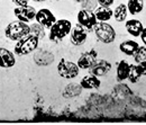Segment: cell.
<instances>
[{
	"mask_svg": "<svg viewBox=\"0 0 146 125\" xmlns=\"http://www.w3.org/2000/svg\"><path fill=\"white\" fill-rule=\"evenodd\" d=\"M14 14L17 17L18 20L24 21V23H28L32 21L33 19H35V15H36V10L34 7L32 6H17L14 9Z\"/></svg>",
	"mask_w": 146,
	"mask_h": 125,
	"instance_id": "obj_7",
	"label": "cell"
},
{
	"mask_svg": "<svg viewBox=\"0 0 146 125\" xmlns=\"http://www.w3.org/2000/svg\"><path fill=\"white\" fill-rule=\"evenodd\" d=\"M35 19L38 24H40L42 26H44L45 28H51V26L56 21V18L53 15V13L50 9L43 8L36 11Z\"/></svg>",
	"mask_w": 146,
	"mask_h": 125,
	"instance_id": "obj_8",
	"label": "cell"
},
{
	"mask_svg": "<svg viewBox=\"0 0 146 125\" xmlns=\"http://www.w3.org/2000/svg\"><path fill=\"white\" fill-rule=\"evenodd\" d=\"M82 89H98L101 85L100 80L98 79V77L93 76V74H89L82 78L81 82H80Z\"/></svg>",
	"mask_w": 146,
	"mask_h": 125,
	"instance_id": "obj_14",
	"label": "cell"
},
{
	"mask_svg": "<svg viewBox=\"0 0 146 125\" xmlns=\"http://www.w3.org/2000/svg\"><path fill=\"white\" fill-rule=\"evenodd\" d=\"M15 63H16V59L14 53L7 49L0 47V67L8 69V68H13Z\"/></svg>",
	"mask_w": 146,
	"mask_h": 125,
	"instance_id": "obj_13",
	"label": "cell"
},
{
	"mask_svg": "<svg viewBox=\"0 0 146 125\" xmlns=\"http://www.w3.org/2000/svg\"><path fill=\"white\" fill-rule=\"evenodd\" d=\"M72 1H74V2H81L82 0H72Z\"/></svg>",
	"mask_w": 146,
	"mask_h": 125,
	"instance_id": "obj_31",
	"label": "cell"
},
{
	"mask_svg": "<svg viewBox=\"0 0 146 125\" xmlns=\"http://www.w3.org/2000/svg\"><path fill=\"white\" fill-rule=\"evenodd\" d=\"M144 8V0H128L127 9L131 15L139 14Z\"/></svg>",
	"mask_w": 146,
	"mask_h": 125,
	"instance_id": "obj_20",
	"label": "cell"
},
{
	"mask_svg": "<svg viewBox=\"0 0 146 125\" xmlns=\"http://www.w3.org/2000/svg\"><path fill=\"white\" fill-rule=\"evenodd\" d=\"M111 70V63L106 60H97L96 63L90 68V73L96 77H104Z\"/></svg>",
	"mask_w": 146,
	"mask_h": 125,
	"instance_id": "obj_12",
	"label": "cell"
},
{
	"mask_svg": "<svg viewBox=\"0 0 146 125\" xmlns=\"http://www.w3.org/2000/svg\"><path fill=\"white\" fill-rule=\"evenodd\" d=\"M99 6H104V7H110L115 0H97Z\"/></svg>",
	"mask_w": 146,
	"mask_h": 125,
	"instance_id": "obj_27",
	"label": "cell"
},
{
	"mask_svg": "<svg viewBox=\"0 0 146 125\" xmlns=\"http://www.w3.org/2000/svg\"><path fill=\"white\" fill-rule=\"evenodd\" d=\"M76 18H78V23L88 31H92L94 28V26L97 25V23H98L97 18L94 16V13L86 10V9L80 10L78 13V17Z\"/></svg>",
	"mask_w": 146,
	"mask_h": 125,
	"instance_id": "obj_6",
	"label": "cell"
},
{
	"mask_svg": "<svg viewBox=\"0 0 146 125\" xmlns=\"http://www.w3.org/2000/svg\"><path fill=\"white\" fill-rule=\"evenodd\" d=\"M138 43L136 41H131V39H128V41H125L123 42L120 45H119V49L120 51L126 55H129V56H133L134 53L136 52V50L138 49Z\"/></svg>",
	"mask_w": 146,
	"mask_h": 125,
	"instance_id": "obj_17",
	"label": "cell"
},
{
	"mask_svg": "<svg viewBox=\"0 0 146 125\" xmlns=\"http://www.w3.org/2000/svg\"><path fill=\"white\" fill-rule=\"evenodd\" d=\"M54 54L47 50H37L34 54V61L39 67H47L54 62Z\"/></svg>",
	"mask_w": 146,
	"mask_h": 125,
	"instance_id": "obj_11",
	"label": "cell"
},
{
	"mask_svg": "<svg viewBox=\"0 0 146 125\" xmlns=\"http://www.w3.org/2000/svg\"><path fill=\"white\" fill-rule=\"evenodd\" d=\"M142 74L138 70V67L137 66H134V64H130V68H129V73H128V80L133 84H136L139 81Z\"/></svg>",
	"mask_w": 146,
	"mask_h": 125,
	"instance_id": "obj_22",
	"label": "cell"
},
{
	"mask_svg": "<svg viewBox=\"0 0 146 125\" xmlns=\"http://www.w3.org/2000/svg\"><path fill=\"white\" fill-rule=\"evenodd\" d=\"M33 1H35V2H44V1H46V0H33Z\"/></svg>",
	"mask_w": 146,
	"mask_h": 125,
	"instance_id": "obj_30",
	"label": "cell"
},
{
	"mask_svg": "<svg viewBox=\"0 0 146 125\" xmlns=\"http://www.w3.org/2000/svg\"><path fill=\"white\" fill-rule=\"evenodd\" d=\"M93 13L98 21H108L113 15V11L110 9V7H104V6L97 7Z\"/></svg>",
	"mask_w": 146,
	"mask_h": 125,
	"instance_id": "obj_16",
	"label": "cell"
},
{
	"mask_svg": "<svg viewBox=\"0 0 146 125\" xmlns=\"http://www.w3.org/2000/svg\"><path fill=\"white\" fill-rule=\"evenodd\" d=\"M137 67H138V70L141 72V74H142V76H146V60L145 61L139 62V63L137 64Z\"/></svg>",
	"mask_w": 146,
	"mask_h": 125,
	"instance_id": "obj_26",
	"label": "cell"
},
{
	"mask_svg": "<svg viewBox=\"0 0 146 125\" xmlns=\"http://www.w3.org/2000/svg\"><path fill=\"white\" fill-rule=\"evenodd\" d=\"M29 33H31V27L27 25V23L20 20L10 23L5 29V35L11 41H19L20 38L28 35Z\"/></svg>",
	"mask_w": 146,
	"mask_h": 125,
	"instance_id": "obj_3",
	"label": "cell"
},
{
	"mask_svg": "<svg viewBox=\"0 0 146 125\" xmlns=\"http://www.w3.org/2000/svg\"><path fill=\"white\" fill-rule=\"evenodd\" d=\"M94 33L97 38L105 43V44H110L115 41L116 38V31L115 28L109 25L107 21H100V23H97V25L94 26Z\"/></svg>",
	"mask_w": 146,
	"mask_h": 125,
	"instance_id": "obj_4",
	"label": "cell"
},
{
	"mask_svg": "<svg viewBox=\"0 0 146 125\" xmlns=\"http://www.w3.org/2000/svg\"><path fill=\"white\" fill-rule=\"evenodd\" d=\"M81 6H82V9L94 11V9L98 7V1L97 0H82Z\"/></svg>",
	"mask_w": 146,
	"mask_h": 125,
	"instance_id": "obj_25",
	"label": "cell"
},
{
	"mask_svg": "<svg viewBox=\"0 0 146 125\" xmlns=\"http://www.w3.org/2000/svg\"><path fill=\"white\" fill-rule=\"evenodd\" d=\"M127 14H128V9L127 6L124 5V3H120L116 7V9L113 10V17L117 21H125V19L127 18Z\"/></svg>",
	"mask_w": 146,
	"mask_h": 125,
	"instance_id": "obj_21",
	"label": "cell"
},
{
	"mask_svg": "<svg viewBox=\"0 0 146 125\" xmlns=\"http://www.w3.org/2000/svg\"><path fill=\"white\" fill-rule=\"evenodd\" d=\"M134 60L135 62L139 63L142 61H145L146 60V47L145 46H138V49L136 50V52L134 53Z\"/></svg>",
	"mask_w": 146,
	"mask_h": 125,
	"instance_id": "obj_24",
	"label": "cell"
},
{
	"mask_svg": "<svg viewBox=\"0 0 146 125\" xmlns=\"http://www.w3.org/2000/svg\"><path fill=\"white\" fill-rule=\"evenodd\" d=\"M129 68H130V64L128 63L127 61H125V60H121L118 63V66H117V80L119 82L126 80L128 78Z\"/></svg>",
	"mask_w": 146,
	"mask_h": 125,
	"instance_id": "obj_18",
	"label": "cell"
},
{
	"mask_svg": "<svg viewBox=\"0 0 146 125\" xmlns=\"http://www.w3.org/2000/svg\"><path fill=\"white\" fill-rule=\"evenodd\" d=\"M29 27H31V34L37 36L39 39H42L45 36V27L42 26L40 24L35 23V24H32Z\"/></svg>",
	"mask_w": 146,
	"mask_h": 125,
	"instance_id": "obj_23",
	"label": "cell"
},
{
	"mask_svg": "<svg viewBox=\"0 0 146 125\" xmlns=\"http://www.w3.org/2000/svg\"><path fill=\"white\" fill-rule=\"evenodd\" d=\"M38 43H39V38L29 33L28 35L17 41L14 52L16 55H27L36 50L38 47Z\"/></svg>",
	"mask_w": 146,
	"mask_h": 125,
	"instance_id": "obj_2",
	"label": "cell"
},
{
	"mask_svg": "<svg viewBox=\"0 0 146 125\" xmlns=\"http://www.w3.org/2000/svg\"><path fill=\"white\" fill-rule=\"evenodd\" d=\"M72 29V23L68 19H58L50 28V39L53 42H60L70 34Z\"/></svg>",
	"mask_w": 146,
	"mask_h": 125,
	"instance_id": "obj_1",
	"label": "cell"
},
{
	"mask_svg": "<svg viewBox=\"0 0 146 125\" xmlns=\"http://www.w3.org/2000/svg\"><path fill=\"white\" fill-rule=\"evenodd\" d=\"M70 34H71V37H70L71 43L75 46L82 45L87 41V37H88V33H87L86 28L83 26H81L80 24L76 25L75 27H73Z\"/></svg>",
	"mask_w": 146,
	"mask_h": 125,
	"instance_id": "obj_10",
	"label": "cell"
},
{
	"mask_svg": "<svg viewBox=\"0 0 146 125\" xmlns=\"http://www.w3.org/2000/svg\"><path fill=\"white\" fill-rule=\"evenodd\" d=\"M141 39L143 41V43L146 45V28H143V31L141 32Z\"/></svg>",
	"mask_w": 146,
	"mask_h": 125,
	"instance_id": "obj_29",
	"label": "cell"
},
{
	"mask_svg": "<svg viewBox=\"0 0 146 125\" xmlns=\"http://www.w3.org/2000/svg\"><path fill=\"white\" fill-rule=\"evenodd\" d=\"M143 24L138 19H129L126 21V29L127 32L134 37H138L141 32L143 31Z\"/></svg>",
	"mask_w": 146,
	"mask_h": 125,
	"instance_id": "obj_15",
	"label": "cell"
},
{
	"mask_svg": "<svg viewBox=\"0 0 146 125\" xmlns=\"http://www.w3.org/2000/svg\"><path fill=\"white\" fill-rule=\"evenodd\" d=\"M80 71V68L76 63L72 61H68L65 59H62L57 64V72L58 74L64 79H73L78 77Z\"/></svg>",
	"mask_w": 146,
	"mask_h": 125,
	"instance_id": "obj_5",
	"label": "cell"
},
{
	"mask_svg": "<svg viewBox=\"0 0 146 125\" xmlns=\"http://www.w3.org/2000/svg\"><path fill=\"white\" fill-rule=\"evenodd\" d=\"M81 91H82L81 85L70 84L63 90V97H65V98H73V97L79 96L81 94Z\"/></svg>",
	"mask_w": 146,
	"mask_h": 125,
	"instance_id": "obj_19",
	"label": "cell"
},
{
	"mask_svg": "<svg viewBox=\"0 0 146 125\" xmlns=\"http://www.w3.org/2000/svg\"><path fill=\"white\" fill-rule=\"evenodd\" d=\"M28 1L29 0H13V2L16 6H26V5H28Z\"/></svg>",
	"mask_w": 146,
	"mask_h": 125,
	"instance_id": "obj_28",
	"label": "cell"
},
{
	"mask_svg": "<svg viewBox=\"0 0 146 125\" xmlns=\"http://www.w3.org/2000/svg\"><path fill=\"white\" fill-rule=\"evenodd\" d=\"M97 60H98V53H97L96 50L92 49L90 51L84 52V53L82 54V55L79 57L76 64H78V67H79L80 69L86 70V69H90L92 66L96 63Z\"/></svg>",
	"mask_w": 146,
	"mask_h": 125,
	"instance_id": "obj_9",
	"label": "cell"
}]
</instances>
